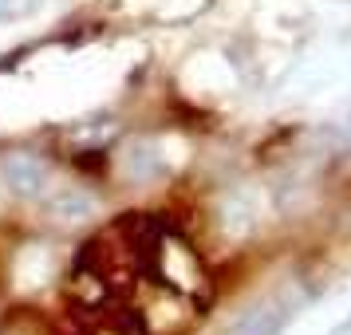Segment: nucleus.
I'll return each instance as SVG.
<instances>
[{
  "label": "nucleus",
  "instance_id": "obj_3",
  "mask_svg": "<svg viewBox=\"0 0 351 335\" xmlns=\"http://www.w3.org/2000/svg\"><path fill=\"white\" fill-rule=\"evenodd\" d=\"M276 327H280V316H272V319H256V323H249V327H241L237 335H276Z\"/></svg>",
  "mask_w": 351,
  "mask_h": 335
},
{
  "label": "nucleus",
  "instance_id": "obj_2",
  "mask_svg": "<svg viewBox=\"0 0 351 335\" xmlns=\"http://www.w3.org/2000/svg\"><path fill=\"white\" fill-rule=\"evenodd\" d=\"M0 335H56V332H51V323L40 312H32V308H12L8 316L0 319Z\"/></svg>",
  "mask_w": 351,
  "mask_h": 335
},
{
  "label": "nucleus",
  "instance_id": "obj_1",
  "mask_svg": "<svg viewBox=\"0 0 351 335\" xmlns=\"http://www.w3.org/2000/svg\"><path fill=\"white\" fill-rule=\"evenodd\" d=\"M213 303L193 240L162 213H123L67 272V335H190Z\"/></svg>",
  "mask_w": 351,
  "mask_h": 335
}]
</instances>
